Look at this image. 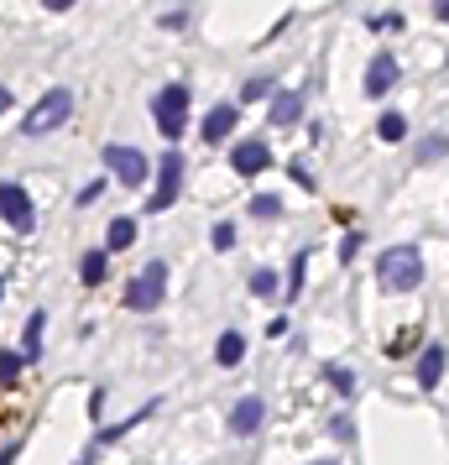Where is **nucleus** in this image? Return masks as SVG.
<instances>
[{
    "instance_id": "obj_3",
    "label": "nucleus",
    "mask_w": 449,
    "mask_h": 465,
    "mask_svg": "<svg viewBox=\"0 0 449 465\" xmlns=\"http://www.w3.org/2000/svg\"><path fill=\"white\" fill-rule=\"evenodd\" d=\"M151 121L168 142H178L183 125H188V84H168V90L151 99Z\"/></svg>"
},
{
    "instance_id": "obj_16",
    "label": "nucleus",
    "mask_w": 449,
    "mask_h": 465,
    "mask_svg": "<svg viewBox=\"0 0 449 465\" xmlns=\"http://www.w3.org/2000/svg\"><path fill=\"white\" fill-rule=\"evenodd\" d=\"M105 272H110V262H105V251H90V256H84V262H79V278L90 282H105Z\"/></svg>"
},
{
    "instance_id": "obj_7",
    "label": "nucleus",
    "mask_w": 449,
    "mask_h": 465,
    "mask_svg": "<svg viewBox=\"0 0 449 465\" xmlns=\"http://www.w3.org/2000/svg\"><path fill=\"white\" fill-rule=\"evenodd\" d=\"M105 168H110L125 188H142L147 184V173H151V162L136 152V147H105Z\"/></svg>"
},
{
    "instance_id": "obj_18",
    "label": "nucleus",
    "mask_w": 449,
    "mask_h": 465,
    "mask_svg": "<svg viewBox=\"0 0 449 465\" xmlns=\"http://www.w3.org/2000/svg\"><path fill=\"white\" fill-rule=\"evenodd\" d=\"M376 136H382V142H402V136H408V121H402L397 110H387V116L376 121Z\"/></svg>"
},
{
    "instance_id": "obj_23",
    "label": "nucleus",
    "mask_w": 449,
    "mask_h": 465,
    "mask_svg": "<svg viewBox=\"0 0 449 465\" xmlns=\"http://www.w3.org/2000/svg\"><path fill=\"white\" fill-rule=\"evenodd\" d=\"M272 94V79H251L246 90H240V99H267Z\"/></svg>"
},
{
    "instance_id": "obj_9",
    "label": "nucleus",
    "mask_w": 449,
    "mask_h": 465,
    "mask_svg": "<svg viewBox=\"0 0 449 465\" xmlns=\"http://www.w3.org/2000/svg\"><path fill=\"white\" fill-rule=\"evenodd\" d=\"M272 162V152H267V142H240L236 152H230V168H236L240 178H256L262 168Z\"/></svg>"
},
{
    "instance_id": "obj_22",
    "label": "nucleus",
    "mask_w": 449,
    "mask_h": 465,
    "mask_svg": "<svg viewBox=\"0 0 449 465\" xmlns=\"http://www.w3.org/2000/svg\"><path fill=\"white\" fill-rule=\"evenodd\" d=\"M303 272H308V267H303V251H298V256H293V278H288V293H282V298H298L303 293Z\"/></svg>"
},
{
    "instance_id": "obj_11",
    "label": "nucleus",
    "mask_w": 449,
    "mask_h": 465,
    "mask_svg": "<svg viewBox=\"0 0 449 465\" xmlns=\"http://www.w3.org/2000/svg\"><path fill=\"white\" fill-rule=\"evenodd\" d=\"M230 131H236V105H214L210 116H204V142H214V147H220Z\"/></svg>"
},
{
    "instance_id": "obj_6",
    "label": "nucleus",
    "mask_w": 449,
    "mask_h": 465,
    "mask_svg": "<svg viewBox=\"0 0 449 465\" xmlns=\"http://www.w3.org/2000/svg\"><path fill=\"white\" fill-rule=\"evenodd\" d=\"M0 215H5V225L16 230V236H31L37 230V215H31V199L22 184H0Z\"/></svg>"
},
{
    "instance_id": "obj_28",
    "label": "nucleus",
    "mask_w": 449,
    "mask_h": 465,
    "mask_svg": "<svg viewBox=\"0 0 449 465\" xmlns=\"http://www.w3.org/2000/svg\"><path fill=\"white\" fill-rule=\"evenodd\" d=\"M5 110H11V90H5V84H0V116H5Z\"/></svg>"
},
{
    "instance_id": "obj_20",
    "label": "nucleus",
    "mask_w": 449,
    "mask_h": 465,
    "mask_svg": "<svg viewBox=\"0 0 449 465\" xmlns=\"http://www.w3.org/2000/svg\"><path fill=\"white\" fill-rule=\"evenodd\" d=\"M251 293H256V298H277V272H267V267H262V272L251 278Z\"/></svg>"
},
{
    "instance_id": "obj_15",
    "label": "nucleus",
    "mask_w": 449,
    "mask_h": 465,
    "mask_svg": "<svg viewBox=\"0 0 449 465\" xmlns=\"http://www.w3.org/2000/svg\"><path fill=\"white\" fill-rule=\"evenodd\" d=\"M136 241V220H110V230H105V251H125Z\"/></svg>"
},
{
    "instance_id": "obj_5",
    "label": "nucleus",
    "mask_w": 449,
    "mask_h": 465,
    "mask_svg": "<svg viewBox=\"0 0 449 465\" xmlns=\"http://www.w3.org/2000/svg\"><path fill=\"white\" fill-rule=\"evenodd\" d=\"M178 188H183V157L178 147H168L162 152V162H157V194H151V215H162V210H173V199H178Z\"/></svg>"
},
{
    "instance_id": "obj_2",
    "label": "nucleus",
    "mask_w": 449,
    "mask_h": 465,
    "mask_svg": "<svg viewBox=\"0 0 449 465\" xmlns=\"http://www.w3.org/2000/svg\"><path fill=\"white\" fill-rule=\"evenodd\" d=\"M68 110H73V94L68 90H47L37 105L27 110V121H22V136H47V131H58L68 121Z\"/></svg>"
},
{
    "instance_id": "obj_21",
    "label": "nucleus",
    "mask_w": 449,
    "mask_h": 465,
    "mask_svg": "<svg viewBox=\"0 0 449 465\" xmlns=\"http://www.w3.org/2000/svg\"><path fill=\"white\" fill-rule=\"evenodd\" d=\"M27 361L22 356H11V350H0V382H16V372H22Z\"/></svg>"
},
{
    "instance_id": "obj_13",
    "label": "nucleus",
    "mask_w": 449,
    "mask_h": 465,
    "mask_svg": "<svg viewBox=\"0 0 449 465\" xmlns=\"http://www.w3.org/2000/svg\"><path fill=\"white\" fill-rule=\"evenodd\" d=\"M439 376H445V345L434 340L419 356V382H423V387H439Z\"/></svg>"
},
{
    "instance_id": "obj_26",
    "label": "nucleus",
    "mask_w": 449,
    "mask_h": 465,
    "mask_svg": "<svg viewBox=\"0 0 449 465\" xmlns=\"http://www.w3.org/2000/svg\"><path fill=\"white\" fill-rule=\"evenodd\" d=\"M99 194H105V184H99V178H94V184H84V188H79V204H94V199H99Z\"/></svg>"
},
{
    "instance_id": "obj_24",
    "label": "nucleus",
    "mask_w": 449,
    "mask_h": 465,
    "mask_svg": "<svg viewBox=\"0 0 449 465\" xmlns=\"http://www.w3.org/2000/svg\"><path fill=\"white\" fill-rule=\"evenodd\" d=\"M334 387H340V392H345V398H350V392H356V372H340V366H334Z\"/></svg>"
},
{
    "instance_id": "obj_27",
    "label": "nucleus",
    "mask_w": 449,
    "mask_h": 465,
    "mask_svg": "<svg viewBox=\"0 0 449 465\" xmlns=\"http://www.w3.org/2000/svg\"><path fill=\"white\" fill-rule=\"evenodd\" d=\"M439 152H445V142L434 136V142H423V147H419V162H428V157H439Z\"/></svg>"
},
{
    "instance_id": "obj_4",
    "label": "nucleus",
    "mask_w": 449,
    "mask_h": 465,
    "mask_svg": "<svg viewBox=\"0 0 449 465\" xmlns=\"http://www.w3.org/2000/svg\"><path fill=\"white\" fill-rule=\"evenodd\" d=\"M168 293V262H147L142 278H131V293H125V309L131 314H151Z\"/></svg>"
},
{
    "instance_id": "obj_17",
    "label": "nucleus",
    "mask_w": 449,
    "mask_h": 465,
    "mask_svg": "<svg viewBox=\"0 0 449 465\" xmlns=\"http://www.w3.org/2000/svg\"><path fill=\"white\" fill-rule=\"evenodd\" d=\"M42 324H47L42 314H31V319H27V340H22V361H37V350H42Z\"/></svg>"
},
{
    "instance_id": "obj_12",
    "label": "nucleus",
    "mask_w": 449,
    "mask_h": 465,
    "mask_svg": "<svg viewBox=\"0 0 449 465\" xmlns=\"http://www.w3.org/2000/svg\"><path fill=\"white\" fill-rule=\"evenodd\" d=\"M298 116H303V94H293V90L272 94V125H293Z\"/></svg>"
},
{
    "instance_id": "obj_10",
    "label": "nucleus",
    "mask_w": 449,
    "mask_h": 465,
    "mask_svg": "<svg viewBox=\"0 0 449 465\" xmlns=\"http://www.w3.org/2000/svg\"><path fill=\"white\" fill-rule=\"evenodd\" d=\"M392 84H397V63H392L387 53H376V58H371V68H366V94H371V99H382Z\"/></svg>"
},
{
    "instance_id": "obj_25",
    "label": "nucleus",
    "mask_w": 449,
    "mask_h": 465,
    "mask_svg": "<svg viewBox=\"0 0 449 465\" xmlns=\"http://www.w3.org/2000/svg\"><path fill=\"white\" fill-rule=\"evenodd\" d=\"M214 246H236V225H214Z\"/></svg>"
},
{
    "instance_id": "obj_29",
    "label": "nucleus",
    "mask_w": 449,
    "mask_h": 465,
    "mask_svg": "<svg viewBox=\"0 0 449 465\" xmlns=\"http://www.w3.org/2000/svg\"><path fill=\"white\" fill-rule=\"evenodd\" d=\"M319 465H340V461H319Z\"/></svg>"
},
{
    "instance_id": "obj_14",
    "label": "nucleus",
    "mask_w": 449,
    "mask_h": 465,
    "mask_svg": "<svg viewBox=\"0 0 449 465\" xmlns=\"http://www.w3.org/2000/svg\"><path fill=\"white\" fill-rule=\"evenodd\" d=\"M240 356H246V335L225 330V335H220V345H214V361H220V366H240Z\"/></svg>"
},
{
    "instance_id": "obj_1",
    "label": "nucleus",
    "mask_w": 449,
    "mask_h": 465,
    "mask_svg": "<svg viewBox=\"0 0 449 465\" xmlns=\"http://www.w3.org/2000/svg\"><path fill=\"white\" fill-rule=\"evenodd\" d=\"M376 278H382V288L387 293H413L423 282V256L413 246H392L382 251V262H376Z\"/></svg>"
},
{
    "instance_id": "obj_19",
    "label": "nucleus",
    "mask_w": 449,
    "mask_h": 465,
    "mask_svg": "<svg viewBox=\"0 0 449 465\" xmlns=\"http://www.w3.org/2000/svg\"><path fill=\"white\" fill-rule=\"evenodd\" d=\"M251 215L277 220V215H282V199H277V194H256V199H251Z\"/></svg>"
},
{
    "instance_id": "obj_8",
    "label": "nucleus",
    "mask_w": 449,
    "mask_h": 465,
    "mask_svg": "<svg viewBox=\"0 0 449 465\" xmlns=\"http://www.w3.org/2000/svg\"><path fill=\"white\" fill-rule=\"evenodd\" d=\"M262 424H267V403H262V398H240L236 408H230V435H256V429H262Z\"/></svg>"
}]
</instances>
